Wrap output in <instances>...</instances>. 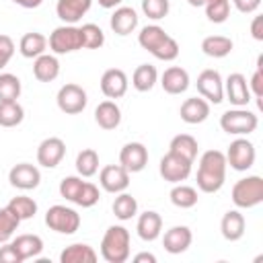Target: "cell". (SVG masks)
<instances>
[{"mask_svg": "<svg viewBox=\"0 0 263 263\" xmlns=\"http://www.w3.org/2000/svg\"><path fill=\"white\" fill-rule=\"evenodd\" d=\"M226 156L220 150H208L199 158L197 187L203 193H216L226 181Z\"/></svg>", "mask_w": 263, "mask_h": 263, "instance_id": "6da1fadb", "label": "cell"}, {"mask_svg": "<svg viewBox=\"0 0 263 263\" xmlns=\"http://www.w3.org/2000/svg\"><path fill=\"white\" fill-rule=\"evenodd\" d=\"M138 43L162 62H171L179 55V43L171 35H166L164 29L158 25H146L138 35Z\"/></svg>", "mask_w": 263, "mask_h": 263, "instance_id": "7a4b0ae2", "label": "cell"}, {"mask_svg": "<svg viewBox=\"0 0 263 263\" xmlns=\"http://www.w3.org/2000/svg\"><path fill=\"white\" fill-rule=\"evenodd\" d=\"M101 257L107 263H125L129 259V230L109 226L101 240Z\"/></svg>", "mask_w": 263, "mask_h": 263, "instance_id": "3957f363", "label": "cell"}, {"mask_svg": "<svg viewBox=\"0 0 263 263\" xmlns=\"http://www.w3.org/2000/svg\"><path fill=\"white\" fill-rule=\"evenodd\" d=\"M232 201L236 208H255L263 201V179L259 175L245 177L232 187Z\"/></svg>", "mask_w": 263, "mask_h": 263, "instance_id": "277c9868", "label": "cell"}, {"mask_svg": "<svg viewBox=\"0 0 263 263\" xmlns=\"http://www.w3.org/2000/svg\"><path fill=\"white\" fill-rule=\"evenodd\" d=\"M257 125H259L257 115L247 109H230L220 117V127L232 136H249L257 129Z\"/></svg>", "mask_w": 263, "mask_h": 263, "instance_id": "5b68a950", "label": "cell"}, {"mask_svg": "<svg viewBox=\"0 0 263 263\" xmlns=\"http://www.w3.org/2000/svg\"><path fill=\"white\" fill-rule=\"evenodd\" d=\"M49 49L58 55L64 53H72L76 49H82V33L80 27L74 25H62L58 29H53V33L49 35Z\"/></svg>", "mask_w": 263, "mask_h": 263, "instance_id": "8992f818", "label": "cell"}, {"mask_svg": "<svg viewBox=\"0 0 263 263\" xmlns=\"http://www.w3.org/2000/svg\"><path fill=\"white\" fill-rule=\"evenodd\" d=\"M45 224L60 234H74L80 228V216L76 210L66 205H51L45 212Z\"/></svg>", "mask_w": 263, "mask_h": 263, "instance_id": "52a82bcc", "label": "cell"}, {"mask_svg": "<svg viewBox=\"0 0 263 263\" xmlns=\"http://www.w3.org/2000/svg\"><path fill=\"white\" fill-rule=\"evenodd\" d=\"M55 101H58L60 111H64L66 115H76V113L84 111V107H86V103H88L86 90H84L82 86L74 84V82L64 84V86L58 90Z\"/></svg>", "mask_w": 263, "mask_h": 263, "instance_id": "ba28073f", "label": "cell"}, {"mask_svg": "<svg viewBox=\"0 0 263 263\" xmlns=\"http://www.w3.org/2000/svg\"><path fill=\"white\" fill-rule=\"evenodd\" d=\"M191 164H193L191 160H187V158H183V156H179V154H175V152L168 150L160 158L158 171H160V177L164 181H168V183H181V181H185L191 175Z\"/></svg>", "mask_w": 263, "mask_h": 263, "instance_id": "9c48e42d", "label": "cell"}, {"mask_svg": "<svg viewBox=\"0 0 263 263\" xmlns=\"http://www.w3.org/2000/svg\"><path fill=\"white\" fill-rule=\"evenodd\" d=\"M224 156H226V164H230V168H234V171H249L255 164L257 152H255V146L249 140L238 138V140H234L228 146V152Z\"/></svg>", "mask_w": 263, "mask_h": 263, "instance_id": "30bf717a", "label": "cell"}, {"mask_svg": "<svg viewBox=\"0 0 263 263\" xmlns=\"http://www.w3.org/2000/svg\"><path fill=\"white\" fill-rule=\"evenodd\" d=\"M197 90L205 101H210L214 105L222 103L224 101V82H222L220 72L218 70H210V68L203 70L197 76Z\"/></svg>", "mask_w": 263, "mask_h": 263, "instance_id": "8fae6325", "label": "cell"}, {"mask_svg": "<svg viewBox=\"0 0 263 263\" xmlns=\"http://www.w3.org/2000/svg\"><path fill=\"white\" fill-rule=\"evenodd\" d=\"M119 164L127 173H140L148 164V150L140 142H129L119 152Z\"/></svg>", "mask_w": 263, "mask_h": 263, "instance_id": "7c38bea8", "label": "cell"}, {"mask_svg": "<svg viewBox=\"0 0 263 263\" xmlns=\"http://www.w3.org/2000/svg\"><path fill=\"white\" fill-rule=\"evenodd\" d=\"M66 156V144L62 138H45L37 148V162L45 168H53Z\"/></svg>", "mask_w": 263, "mask_h": 263, "instance_id": "4fadbf2b", "label": "cell"}, {"mask_svg": "<svg viewBox=\"0 0 263 263\" xmlns=\"http://www.w3.org/2000/svg\"><path fill=\"white\" fill-rule=\"evenodd\" d=\"M8 181L12 187L16 189H23V191H29V189H35L41 181V173L37 166L29 164V162H21V164H14L8 173Z\"/></svg>", "mask_w": 263, "mask_h": 263, "instance_id": "5bb4252c", "label": "cell"}, {"mask_svg": "<svg viewBox=\"0 0 263 263\" xmlns=\"http://www.w3.org/2000/svg\"><path fill=\"white\" fill-rule=\"evenodd\" d=\"M99 183L109 193H121L129 185V173L121 164H107L99 175Z\"/></svg>", "mask_w": 263, "mask_h": 263, "instance_id": "9a60e30c", "label": "cell"}, {"mask_svg": "<svg viewBox=\"0 0 263 263\" xmlns=\"http://www.w3.org/2000/svg\"><path fill=\"white\" fill-rule=\"evenodd\" d=\"M101 90L107 99H121L127 92V76L119 68H109L101 76Z\"/></svg>", "mask_w": 263, "mask_h": 263, "instance_id": "2e32d148", "label": "cell"}, {"mask_svg": "<svg viewBox=\"0 0 263 263\" xmlns=\"http://www.w3.org/2000/svg\"><path fill=\"white\" fill-rule=\"evenodd\" d=\"M224 95L228 97V101L236 107H245L249 105L251 101V90H249V84H247V78L238 72L230 74L226 78V84H224Z\"/></svg>", "mask_w": 263, "mask_h": 263, "instance_id": "e0dca14e", "label": "cell"}, {"mask_svg": "<svg viewBox=\"0 0 263 263\" xmlns=\"http://www.w3.org/2000/svg\"><path fill=\"white\" fill-rule=\"evenodd\" d=\"M193 240V234L187 226H173L164 232V238H162V247L166 253L171 255H179V253H185L189 249Z\"/></svg>", "mask_w": 263, "mask_h": 263, "instance_id": "ac0fdd59", "label": "cell"}, {"mask_svg": "<svg viewBox=\"0 0 263 263\" xmlns=\"http://www.w3.org/2000/svg\"><path fill=\"white\" fill-rule=\"evenodd\" d=\"M160 84H162L164 92H168V95H181V92H185L189 88V74L181 66H171V68H166L162 72Z\"/></svg>", "mask_w": 263, "mask_h": 263, "instance_id": "d6986e66", "label": "cell"}, {"mask_svg": "<svg viewBox=\"0 0 263 263\" xmlns=\"http://www.w3.org/2000/svg\"><path fill=\"white\" fill-rule=\"evenodd\" d=\"M90 4L92 0H58L55 12L66 25H74L88 12Z\"/></svg>", "mask_w": 263, "mask_h": 263, "instance_id": "ffe728a7", "label": "cell"}, {"mask_svg": "<svg viewBox=\"0 0 263 263\" xmlns=\"http://www.w3.org/2000/svg\"><path fill=\"white\" fill-rule=\"evenodd\" d=\"M109 25H111V29H113L115 35L125 37V35L134 33V29L138 27V14H136V10L129 8V6H119V8H115V12L111 14Z\"/></svg>", "mask_w": 263, "mask_h": 263, "instance_id": "44dd1931", "label": "cell"}, {"mask_svg": "<svg viewBox=\"0 0 263 263\" xmlns=\"http://www.w3.org/2000/svg\"><path fill=\"white\" fill-rule=\"evenodd\" d=\"M179 115H181V119H183L185 123H191V125L201 123V121H205L208 115H210V103H208L205 99L191 97V99H187V101L181 105Z\"/></svg>", "mask_w": 263, "mask_h": 263, "instance_id": "7402d4cb", "label": "cell"}, {"mask_svg": "<svg viewBox=\"0 0 263 263\" xmlns=\"http://www.w3.org/2000/svg\"><path fill=\"white\" fill-rule=\"evenodd\" d=\"M136 230H138V236L146 242H152L160 236V230H162V218L158 212H144L140 218H138V224H136Z\"/></svg>", "mask_w": 263, "mask_h": 263, "instance_id": "603a6c76", "label": "cell"}, {"mask_svg": "<svg viewBox=\"0 0 263 263\" xmlns=\"http://www.w3.org/2000/svg\"><path fill=\"white\" fill-rule=\"evenodd\" d=\"M95 121L103 129H115L121 123V109L115 105V101H103L95 109Z\"/></svg>", "mask_w": 263, "mask_h": 263, "instance_id": "cb8c5ba5", "label": "cell"}, {"mask_svg": "<svg viewBox=\"0 0 263 263\" xmlns=\"http://www.w3.org/2000/svg\"><path fill=\"white\" fill-rule=\"evenodd\" d=\"M220 230H222V236L230 242L242 238L245 234V216L236 210H230L222 216V222H220Z\"/></svg>", "mask_w": 263, "mask_h": 263, "instance_id": "d4e9b609", "label": "cell"}, {"mask_svg": "<svg viewBox=\"0 0 263 263\" xmlns=\"http://www.w3.org/2000/svg\"><path fill=\"white\" fill-rule=\"evenodd\" d=\"M33 74L39 82H51L58 78L60 74V62L55 55H47V53H41L39 58H35L33 62Z\"/></svg>", "mask_w": 263, "mask_h": 263, "instance_id": "484cf974", "label": "cell"}, {"mask_svg": "<svg viewBox=\"0 0 263 263\" xmlns=\"http://www.w3.org/2000/svg\"><path fill=\"white\" fill-rule=\"evenodd\" d=\"M95 261H97L95 249L84 242H74L66 247L60 255V263H95Z\"/></svg>", "mask_w": 263, "mask_h": 263, "instance_id": "4316f807", "label": "cell"}, {"mask_svg": "<svg viewBox=\"0 0 263 263\" xmlns=\"http://www.w3.org/2000/svg\"><path fill=\"white\" fill-rule=\"evenodd\" d=\"M12 247H14V251L18 253V257H21L23 261H27V259L37 257V255L43 251V240H41V236H37V234H21V236H16V238L12 240Z\"/></svg>", "mask_w": 263, "mask_h": 263, "instance_id": "83f0119b", "label": "cell"}, {"mask_svg": "<svg viewBox=\"0 0 263 263\" xmlns=\"http://www.w3.org/2000/svg\"><path fill=\"white\" fill-rule=\"evenodd\" d=\"M47 47V39L41 33H25L18 41V51L23 53V58H39L41 53H45Z\"/></svg>", "mask_w": 263, "mask_h": 263, "instance_id": "f1b7e54d", "label": "cell"}, {"mask_svg": "<svg viewBox=\"0 0 263 263\" xmlns=\"http://www.w3.org/2000/svg\"><path fill=\"white\" fill-rule=\"evenodd\" d=\"M201 51L210 58H226L232 51V39L224 35H210L201 41Z\"/></svg>", "mask_w": 263, "mask_h": 263, "instance_id": "f546056e", "label": "cell"}, {"mask_svg": "<svg viewBox=\"0 0 263 263\" xmlns=\"http://www.w3.org/2000/svg\"><path fill=\"white\" fill-rule=\"evenodd\" d=\"M156 80H158V72H156V68L152 64H140L134 70V76H132V84L140 92L152 90V86L156 84Z\"/></svg>", "mask_w": 263, "mask_h": 263, "instance_id": "4dcf8cb0", "label": "cell"}, {"mask_svg": "<svg viewBox=\"0 0 263 263\" xmlns=\"http://www.w3.org/2000/svg\"><path fill=\"white\" fill-rule=\"evenodd\" d=\"M197 140L193 138V136H189V134H179V136H175L173 140H171V146H168V150L171 152H175V154H179V156H183V158H187V160H195V156H197Z\"/></svg>", "mask_w": 263, "mask_h": 263, "instance_id": "1f68e13d", "label": "cell"}, {"mask_svg": "<svg viewBox=\"0 0 263 263\" xmlns=\"http://www.w3.org/2000/svg\"><path fill=\"white\" fill-rule=\"evenodd\" d=\"M25 119V111L16 101H0V127H14Z\"/></svg>", "mask_w": 263, "mask_h": 263, "instance_id": "d6a6232c", "label": "cell"}, {"mask_svg": "<svg viewBox=\"0 0 263 263\" xmlns=\"http://www.w3.org/2000/svg\"><path fill=\"white\" fill-rule=\"evenodd\" d=\"M6 208H8L21 222H23V220H29V218H33V216L37 214V203H35V199H31V197H27V195H16V197H12Z\"/></svg>", "mask_w": 263, "mask_h": 263, "instance_id": "836d02e7", "label": "cell"}, {"mask_svg": "<svg viewBox=\"0 0 263 263\" xmlns=\"http://www.w3.org/2000/svg\"><path fill=\"white\" fill-rule=\"evenodd\" d=\"M76 171L80 177H92L99 171V154L92 148H84L76 156Z\"/></svg>", "mask_w": 263, "mask_h": 263, "instance_id": "e575fe53", "label": "cell"}, {"mask_svg": "<svg viewBox=\"0 0 263 263\" xmlns=\"http://www.w3.org/2000/svg\"><path fill=\"white\" fill-rule=\"evenodd\" d=\"M136 212H138L136 197H132L129 193H123L121 191L115 197V201H113V214H115V218H119V220H132L136 216Z\"/></svg>", "mask_w": 263, "mask_h": 263, "instance_id": "d590c367", "label": "cell"}, {"mask_svg": "<svg viewBox=\"0 0 263 263\" xmlns=\"http://www.w3.org/2000/svg\"><path fill=\"white\" fill-rule=\"evenodd\" d=\"M171 201H173V205H177L181 210L193 208L197 203V191L189 185H175L171 189Z\"/></svg>", "mask_w": 263, "mask_h": 263, "instance_id": "8d00e7d4", "label": "cell"}, {"mask_svg": "<svg viewBox=\"0 0 263 263\" xmlns=\"http://www.w3.org/2000/svg\"><path fill=\"white\" fill-rule=\"evenodd\" d=\"M80 33H82V47H86V49H99V47H103L105 33H103V29L99 25L86 23V25L80 27Z\"/></svg>", "mask_w": 263, "mask_h": 263, "instance_id": "74e56055", "label": "cell"}, {"mask_svg": "<svg viewBox=\"0 0 263 263\" xmlns=\"http://www.w3.org/2000/svg\"><path fill=\"white\" fill-rule=\"evenodd\" d=\"M205 16L212 23H224L230 16V0H208L205 4Z\"/></svg>", "mask_w": 263, "mask_h": 263, "instance_id": "f35d334b", "label": "cell"}, {"mask_svg": "<svg viewBox=\"0 0 263 263\" xmlns=\"http://www.w3.org/2000/svg\"><path fill=\"white\" fill-rule=\"evenodd\" d=\"M21 95V80L14 74H0V101H16Z\"/></svg>", "mask_w": 263, "mask_h": 263, "instance_id": "ab89813d", "label": "cell"}, {"mask_svg": "<svg viewBox=\"0 0 263 263\" xmlns=\"http://www.w3.org/2000/svg\"><path fill=\"white\" fill-rule=\"evenodd\" d=\"M18 224H21V220L8 208H2L0 210V245H4V242L10 240V236L18 228Z\"/></svg>", "mask_w": 263, "mask_h": 263, "instance_id": "60d3db41", "label": "cell"}, {"mask_svg": "<svg viewBox=\"0 0 263 263\" xmlns=\"http://www.w3.org/2000/svg\"><path fill=\"white\" fill-rule=\"evenodd\" d=\"M99 197H101L99 187L92 185V183H88V181H84L82 187H80V191H78L76 197H74V203L80 205V208H92V205L99 201Z\"/></svg>", "mask_w": 263, "mask_h": 263, "instance_id": "b9f144b4", "label": "cell"}, {"mask_svg": "<svg viewBox=\"0 0 263 263\" xmlns=\"http://www.w3.org/2000/svg\"><path fill=\"white\" fill-rule=\"evenodd\" d=\"M168 0H142V12L152 18V21H160L168 14Z\"/></svg>", "mask_w": 263, "mask_h": 263, "instance_id": "7bdbcfd3", "label": "cell"}, {"mask_svg": "<svg viewBox=\"0 0 263 263\" xmlns=\"http://www.w3.org/2000/svg\"><path fill=\"white\" fill-rule=\"evenodd\" d=\"M247 84H249L251 95L257 99V105L263 107V103H261V97H263V55L257 58V70L251 76V82H247Z\"/></svg>", "mask_w": 263, "mask_h": 263, "instance_id": "ee69618b", "label": "cell"}, {"mask_svg": "<svg viewBox=\"0 0 263 263\" xmlns=\"http://www.w3.org/2000/svg\"><path fill=\"white\" fill-rule=\"evenodd\" d=\"M82 183H84V181H82L80 177H64V179L60 181V195H62L64 199H68V201L74 203V197H76V193L80 191Z\"/></svg>", "mask_w": 263, "mask_h": 263, "instance_id": "f6af8a7d", "label": "cell"}, {"mask_svg": "<svg viewBox=\"0 0 263 263\" xmlns=\"http://www.w3.org/2000/svg\"><path fill=\"white\" fill-rule=\"evenodd\" d=\"M14 53V41L8 35H0V70L10 62Z\"/></svg>", "mask_w": 263, "mask_h": 263, "instance_id": "bcb514c9", "label": "cell"}, {"mask_svg": "<svg viewBox=\"0 0 263 263\" xmlns=\"http://www.w3.org/2000/svg\"><path fill=\"white\" fill-rule=\"evenodd\" d=\"M0 263H23L12 242H4V247H0Z\"/></svg>", "mask_w": 263, "mask_h": 263, "instance_id": "7dc6e473", "label": "cell"}, {"mask_svg": "<svg viewBox=\"0 0 263 263\" xmlns=\"http://www.w3.org/2000/svg\"><path fill=\"white\" fill-rule=\"evenodd\" d=\"M232 2H234L236 10L242 12V14H251V12H255V10L259 8V4H261V0H232Z\"/></svg>", "mask_w": 263, "mask_h": 263, "instance_id": "c3c4849f", "label": "cell"}, {"mask_svg": "<svg viewBox=\"0 0 263 263\" xmlns=\"http://www.w3.org/2000/svg\"><path fill=\"white\" fill-rule=\"evenodd\" d=\"M251 35L257 41H263V16H255L251 23Z\"/></svg>", "mask_w": 263, "mask_h": 263, "instance_id": "681fc988", "label": "cell"}, {"mask_svg": "<svg viewBox=\"0 0 263 263\" xmlns=\"http://www.w3.org/2000/svg\"><path fill=\"white\" fill-rule=\"evenodd\" d=\"M134 261H136V263H156V257H154L152 253H138V255L134 257Z\"/></svg>", "mask_w": 263, "mask_h": 263, "instance_id": "f907efd6", "label": "cell"}, {"mask_svg": "<svg viewBox=\"0 0 263 263\" xmlns=\"http://www.w3.org/2000/svg\"><path fill=\"white\" fill-rule=\"evenodd\" d=\"M12 2L23 6V8H37V6H41L43 0H12Z\"/></svg>", "mask_w": 263, "mask_h": 263, "instance_id": "816d5d0a", "label": "cell"}, {"mask_svg": "<svg viewBox=\"0 0 263 263\" xmlns=\"http://www.w3.org/2000/svg\"><path fill=\"white\" fill-rule=\"evenodd\" d=\"M123 0H99V6H103V8H115L117 4H121Z\"/></svg>", "mask_w": 263, "mask_h": 263, "instance_id": "f5cc1de1", "label": "cell"}, {"mask_svg": "<svg viewBox=\"0 0 263 263\" xmlns=\"http://www.w3.org/2000/svg\"><path fill=\"white\" fill-rule=\"evenodd\" d=\"M187 2H189L191 6H203V4L208 2V0H187Z\"/></svg>", "mask_w": 263, "mask_h": 263, "instance_id": "db71d44e", "label": "cell"}]
</instances>
